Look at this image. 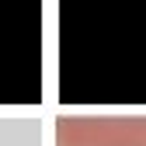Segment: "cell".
<instances>
[{"label":"cell","mask_w":146,"mask_h":146,"mask_svg":"<svg viewBox=\"0 0 146 146\" xmlns=\"http://www.w3.org/2000/svg\"><path fill=\"white\" fill-rule=\"evenodd\" d=\"M87 146H146V118H101Z\"/></svg>","instance_id":"1"}]
</instances>
